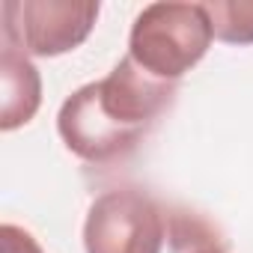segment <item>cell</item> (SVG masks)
<instances>
[{
	"instance_id": "cell-1",
	"label": "cell",
	"mask_w": 253,
	"mask_h": 253,
	"mask_svg": "<svg viewBox=\"0 0 253 253\" xmlns=\"http://www.w3.org/2000/svg\"><path fill=\"white\" fill-rule=\"evenodd\" d=\"M173 95L176 84L146 75L125 54L107 78L78 86L60 104V140L86 164L119 161L137 149Z\"/></svg>"
},
{
	"instance_id": "cell-2",
	"label": "cell",
	"mask_w": 253,
	"mask_h": 253,
	"mask_svg": "<svg viewBox=\"0 0 253 253\" xmlns=\"http://www.w3.org/2000/svg\"><path fill=\"white\" fill-rule=\"evenodd\" d=\"M214 30L206 3H149L128 33V57L152 78L179 84L211 48Z\"/></svg>"
},
{
	"instance_id": "cell-3",
	"label": "cell",
	"mask_w": 253,
	"mask_h": 253,
	"mask_svg": "<svg viewBox=\"0 0 253 253\" xmlns=\"http://www.w3.org/2000/svg\"><path fill=\"white\" fill-rule=\"evenodd\" d=\"M173 211L140 188H113L92 200L84 220L86 253H164Z\"/></svg>"
},
{
	"instance_id": "cell-4",
	"label": "cell",
	"mask_w": 253,
	"mask_h": 253,
	"mask_svg": "<svg viewBox=\"0 0 253 253\" xmlns=\"http://www.w3.org/2000/svg\"><path fill=\"white\" fill-rule=\"evenodd\" d=\"M98 12L95 0H3V42L27 57H60L86 42Z\"/></svg>"
},
{
	"instance_id": "cell-5",
	"label": "cell",
	"mask_w": 253,
	"mask_h": 253,
	"mask_svg": "<svg viewBox=\"0 0 253 253\" xmlns=\"http://www.w3.org/2000/svg\"><path fill=\"white\" fill-rule=\"evenodd\" d=\"M0 128L15 131L27 125L42 104V78L33 60L6 45L0 48Z\"/></svg>"
},
{
	"instance_id": "cell-6",
	"label": "cell",
	"mask_w": 253,
	"mask_h": 253,
	"mask_svg": "<svg viewBox=\"0 0 253 253\" xmlns=\"http://www.w3.org/2000/svg\"><path fill=\"white\" fill-rule=\"evenodd\" d=\"M214 39L226 45H253V0H209Z\"/></svg>"
},
{
	"instance_id": "cell-7",
	"label": "cell",
	"mask_w": 253,
	"mask_h": 253,
	"mask_svg": "<svg viewBox=\"0 0 253 253\" xmlns=\"http://www.w3.org/2000/svg\"><path fill=\"white\" fill-rule=\"evenodd\" d=\"M164 253H226V247L206 220L188 211H173L170 238H167Z\"/></svg>"
},
{
	"instance_id": "cell-8",
	"label": "cell",
	"mask_w": 253,
	"mask_h": 253,
	"mask_svg": "<svg viewBox=\"0 0 253 253\" xmlns=\"http://www.w3.org/2000/svg\"><path fill=\"white\" fill-rule=\"evenodd\" d=\"M0 253H45V250L33 238V232H27L24 226L3 223L0 226Z\"/></svg>"
}]
</instances>
